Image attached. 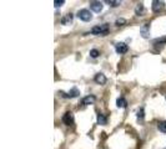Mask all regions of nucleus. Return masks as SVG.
<instances>
[{
  "mask_svg": "<svg viewBox=\"0 0 166 149\" xmlns=\"http://www.w3.org/2000/svg\"><path fill=\"white\" fill-rule=\"evenodd\" d=\"M99 55H100V52L96 50V49H94V50H91V51H90V56H91L93 59H96Z\"/></svg>",
  "mask_w": 166,
  "mask_h": 149,
  "instance_id": "obj_17",
  "label": "nucleus"
},
{
  "mask_svg": "<svg viewBox=\"0 0 166 149\" xmlns=\"http://www.w3.org/2000/svg\"><path fill=\"white\" fill-rule=\"evenodd\" d=\"M95 101H96L95 96L89 95V96H86V97L82 98V104H84V106H90V104H93Z\"/></svg>",
  "mask_w": 166,
  "mask_h": 149,
  "instance_id": "obj_11",
  "label": "nucleus"
},
{
  "mask_svg": "<svg viewBox=\"0 0 166 149\" xmlns=\"http://www.w3.org/2000/svg\"><path fill=\"white\" fill-rule=\"evenodd\" d=\"M115 51L119 55L126 54V52H128V45H126L125 42H117L116 45H115Z\"/></svg>",
  "mask_w": 166,
  "mask_h": 149,
  "instance_id": "obj_5",
  "label": "nucleus"
},
{
  "mask_svg": "<svg viewBox=\"0 0 166 149\" xmlns=\"http://www.w3.org/2000/svg\"><path fill=\"white\" fill-rule=\"evenodd\" d=\"M116 106L119 107V108H126V106H128V102H126V99L125 98H117L116 99Z\"/></svg>",
  "mask_w": 166,
  "mask_h": 149,
  "instance_id": "obj_13",
  "label": "nucleus"
},
{
  "mask_svg": "<svg viewBox=\"0 0 166 149\" xmlns=\"http://www.w3.org/2000/svg\"><path fill=\"white\" fill-rule=\"evenodd\" d=\"M103 8H104V5L101 1H90V9L95 12H100L103 10Z\"/></svg>",
  "mask_w": 166,
  "mask_h": 149,
  "instance_id": "obj_8",
  "label": "nucleus"
},
{
  "mask_svg": "<svg viewBox=\"0 0 166 149\" xmlns=\"http://www.w3.org/2000/svg\"><path fill=\"white\" fill-rule=\"evenodd\" d=\"M63 122L66 126H73L74 124V115L71 112H66L63 116Z\"/></svg>",
  "mask_w": 166,
  "mask_h": 149,
  "instance_id": "obj_6",
  "label": "nucleus"
},
{
  "mask_svg": "<svg viewBox=\"0 0 166 149\" xmlns=\"http://www.w3.org/2000/svg\"><path fill=\"white\" fill-rule=\"evenodd\" d=\"M125 24H126V20H125V19H122V17L117 19V20H116V23H115L116 26H122V25H125Z\"/></svg>",
  "mask_w": 166,
  "mask_h": 149,
  "instance_id": "obj_18",
  "label": "nucleus"
},
{
  "mask_svg": "<svg viewBox=\"0 0 166 149\" xmlns=\"http://www.w3.org/2000/svg\"><path fill=\"white\" fill-rule=\"evenodd\" d=\"M157 128H159L160 132L166 133V122H160V123L157 124Z\"/></svg>",
  "mask_w": 166,
  "mask_h": 149,
  "instance_id": "obj_16",
  "label": "nucleus"
},
{
  "mask_svg": "<svg viewBox=\"0 0 166 149\" xmlns=\"http://www.w3.org/2000/svg\"><path fill=\"white\" fill-rule=\"evenodd\" d=\"M144 12H145V6H144V4L142 3L137 4L136 8H135V14L137 16H141V15H144Z\"/></svg>",
  "mask_w": 166,
  "mask_h": 149,
  "instance_id": "obj_12",
  "label": "nucleus"
},
{
  "mask_svg": "<svg viewBox=\"0 0 166 149\" xmlns=\"http://www.w3.org/2000/svg\"><path fill=\"white\" fill-rule=\"evenodd\" d=\"M76 15H77L79 19L85 21V23H87V21H90L93 19V14H91L90 10H87V9H81V10H79Z\"/></svg>",
  "mask_w": 166,
  "mask_h": 149,
  "instance_id": "obj_2",
  "label": "nucleus"
},
{
  "mask_svg": "<svg viewBox=\"0 0 166 149\" xmlns=\"http://www.w3.org/2000/svg\"><path fill=\"white\" fill-rule=\"evenodd\" d=\"M106 3H107L111 8H116V6H119L120 4H121V1H119V0H107Z\"/></svg>",
  "mask_w": 166,
  "mask_h": 149,
  "instance_id": "obj_15",
  "label": "nucleus"
},
{
  "mask_svg": "<svg viewBox=\"0 0 166 149\" xmlns=\"http://www.w3.org/2000/svg\"><path fill=\"white\" fill-rule=\"evenodd\" d=\"M109 32V25L107 24H103V25H98L94 26L91 29V34L93 35H98V36H104Z\"/></svg>",
  "mask_w": 166,
  "mask_h": 149,
  "instance_id": "obj_1",
  "label": "nucleus"
},
{
  "mask_svg": "<svg viewBox=\"0 0 166 149\" xmlns=\"http://www.w3.org/2000/svg\"><path fill=\"white\" fill-rule=\"evenodd\" d=\"M140 34L144 39H149L150 37V25L149 24H144L141 28H140Z\"/></svg>",
  "mask_w": 166,
  "mask_h": 149,
  "instance_id": "obj_7",
  "label": "nucleus"
},
{
  "mask_svg": "<svg viewBox=\"0 0 166 149\" xmlns=\"http://www.w3.org/2000/svg\"><path fill=\"white\" fill-rule=\"evenodd\" d=\"M164 8H165V3L164 1H160V0H154V1H152V5H151L152 11L160 12L161 10H164Z\"/></svg>",
  "mask_w": 166,
  "mask_h": 149,
  "instance_id": "obj_4",
  "label": "nucleus"
},
{
  "mask_svg": "<svg viewBox=\"0 0 166 149\" xmlns=\"http://www.w3.org/2000/svg\"><path fill=\"white\" fill-rule=\"evenodd\" d=\"M94 81L98 83V85H105L107 80H106V76H105L104 73H98V74H95Z\"/></svg>",
  "mask_w": 166,
  "mask_h": 149,
  "instance_id": "obj_9",
  "label": "nucleus"
},
{
  "mask_svg": "<svg viewBox=\"0 0 166 149\" xmlns=\"http://www.w3.org/2000/svg\"><path fill=\"white\" fill-rule=\"evenodd\" d=\"M73 20H74V15L73 14H66L61 17V24L63 25H70L73 24Z\"/></svg>",
  "mask_w": 166,
  "mask_h": 149,
  "instance_id": "obj_10",
  "label": "nucleus"
},
{
  "mask_svg": "<svg viewBox=\"0 0 166 149\" xmlns=\"http://www.w3.org/2000/svg\"><path fill=\"white\" fill-rule=\"evenodd\" d=\"M59 93L63 96V97H65V98H75V97H77V96L80 95V91H79L76 87H73L68 93H65V92H63V91H60Z\"/></svg>",
  "mask_w": 166,
  "mask_h": 149,
  "instance_id": "obj_3",
  "label": "nucleus"
},
{
  "mask_svg": "<svg viewBox=\"0 0 166 149\" xmlns=\"http://www.w3.org/2000/svg\"><path fill=\"white\" fill-rule=\"evenodd\" d=\"M98 123L100 126H105L107 123V118L105 117L104 115H101V113H99V115H98Z\"/></svg>",
  "mask_w": 166,
  "mask_h": 149,
  "instance_id": "obj_14",
  "label": "nucleus"
},
{
  "mask_svg": "<svg viewBox=\"0 0 166 149\" xmlns=\"http://www.w3.org/2000/svg\"><path fill=\"white\" fill-rule=\"evenodd\" d=\"M65 4V0H55L54 1V6L55 8H59V6H63Z\"/></svg>",
  "mask_w": 166,
  "mask_h": 149,
  "instance_id": "obj_19",
  "label": "nucleus"
},
{
  "mask_svg": "<svg viewBox=\"0 0 166 149\" xmlns=\"http://www.w3.org/2000/svg\"><path fill=\"white\" fill-rule=\"evenodd\" d=\"M137 118H144V108H140L139 109V112H137Z\"/></svg>",
  "mask_w": 166,
  "mask_h": 149,
  "instance_id": "obj_20",
  "label": "nucleus"
}]
</instances>
